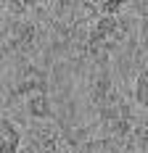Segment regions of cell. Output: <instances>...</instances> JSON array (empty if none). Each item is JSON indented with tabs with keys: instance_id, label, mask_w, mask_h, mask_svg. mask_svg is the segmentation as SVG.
I'll return each instance as SVG.
<instances>
[{
	"instance_id": "2",
	"label": "cell",
	"mask_w": 148,
	"mask_h": 153,
	"mask_svg": "<svg viewBox=\"0 0 148 153\" xmlns=\"http://www.w3.org/2000/svg\"><path fill=\"white\" fill-rule=\"evenodd\" d=\"M135 100L143 108H148V69L140 71L138 79H135Z\"/></svg>"
},
{
	"instance_id": "1",
	"label": "cell",
	"mask_w": 148,
	"mask_h": 153,
	"mask_svg": "<svg viewBox=\"0 0 148 153\" xmlns=\"http://www.w3.org/2000/svg\"><path fill=\"white\" fill-rule=\"evenodd\" d=\"M0 129H3V153H16V145H19V132H16L8 119L0 122Z\"/></svg>"
}]
</instances>
